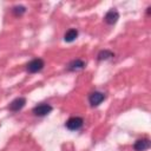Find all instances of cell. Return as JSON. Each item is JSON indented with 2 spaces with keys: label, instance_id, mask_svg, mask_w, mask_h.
<instances>
[{
  "label": "cell",
  "instance_id": "cell-1",
  "mask_svg": "<svg viewBox=\"0 0 151 151\" xmlns=\"http://www.w3.org/2000/svg\"><path fill=\"white\" fill-rule=\"evenodd\" d=\"M83 124H84L83 118H80V117H71V118L66 122V127H67L68 130L74 131V130L80 129V127L83 126Z\"/></svg>",
  "mask_w": 151,
  "mask_h": 151
},
{
  "label": "cell",
  "instance_id": "cell-2",
  "mask_svg": "<svg viewBox=\"0 0 151 151\" xmlns=\"http://www.w3.org/2000/svg\"><path fill=\"white\" fill-rule=\"evenodd\" d=\"M42 67H44V61H42V59H39V58L33 59L27 64V71L31 73L39 72L40 70H42Z\"/></svg>",
  "mask_w": 151,
  "mask_h": 151
},
{
  "label": "cell",
  "instance_id": "cell-3",
  "mask_svg": "<svg viewBox=\"0 0 151 151\" xmlns=\"http://www.w3.org/2000/svg\"><path fill=\"white\" fill-rule=\"evenodd\" d=\"M52 111V106L50 104H39L37 105L34 109H33V113L35 116H39V117H42V116H46L50 112Z\"/></svg>",
  "mask_w": 151,
  "mask_h": 151
},
{
  "label": "cell",
  "instance_id": "cell-4",
  "mask_svg": "<svg viewBox=\"0 0 151 151\" xmlns=\"http://www.w3.org/2000/svg\"><path fill=\"white\" fill-rule=\"evenodd\" d=\"M26 104V99L24 97H19V98H15L11 104H9V110L11 111H19L21 110Z\"/></svg>",
  "mask_w": 151,
  "mask_h": 151
},
{
  "label": "cell",
  "instance_id": "cell-5",
  "mask_svg": "<svg viewBox=\"0 0 151 151\" xmlns=\"http://www.w3.org/2000/svg\"><path fill=\"white\" fill-rule=\"evenodd\" d=\"M104 99H105V94H104V93H101V92H93V93H91V96H90V104H91L92 106H97V105H99Z\"/></svg>",
  "mask_w": 151,
  "mask_h": 151
},
{
  "label": "cell",
  "instance_id": "cell-6",
  "mask_svg": "<svg viewBox=\"0 0 151 151\" xmlns=\"http://www.w3.org/2000/svg\"><path fill=\"white\" fill-rule=\"evenodd\" d=\"M133 147H134L136 151H145L146 149L150 147V140H149L147 138L139 139V140H137V142L134 143Z\"/></svg>",
  "mask_w": 151,
  "mask_h": 151
},
{
  "label": "cell",
  "instance_id": "cell-7",
  "mask_svg": "<svg viewBox=\"0 0 151 151\" xmlns=\"http://www.w3.org/2000/svg\"><path fill=\"white\" fill-rule=\"evenodd\" d=\"M118 18H119L118 12L111 9V11H109V12L106 13V15H105V21H106L107 24H110V25H113V24L118 20Z\"/></svg>",
  "mask_w": 151,
  "mask_h": 151
},
{
  "label": "cell",
  "instance_id": "cell-8",
  "mask_svg": "<svg viewBox=\"0 0 151 151\" xmlns=\"http://www.w3.org/2000/svg\"><path fill=\"white\" fill-rule=\"evenodd\" d=\"M85 66V63L80 59H77V60H73L70 65H68V70L71 71H77V70H80V68H84Z\"/></svg>",
  "mask_w": 151,
  "mask_h": 151
},
{
  "label": "cell",
  "instance_id": "cell-9",
  "mask_svg": "<svg viewBox=\"0 0 151 151\" xmlns=\"http://www.w3.org/2000/svg\"><path fill=\"white\" fill-rule=\"evenodd\" d=\"M77 35H78V32H77V29H74V28H71V29H68V31L65 33V37H64V39H65V41H67V42H71V41H73V40L77 38Z\"/></svg>",
  "mask_w": 151,
  "mask_h": 151
},
{
  "label": "cell",
  "instance_id": "cell-10",
  "mask_svg": "<svg viewBox=\"0 0 151 151\" xmlns=\"http://www.w3.org/2000/svg\"><path fill=\"white\" fill-rule=\"evenodd\" d=\"M110 57H113V53L112 52H110V51H101L99 54H98V59L99 60H103V59H107V58H110Z\"/></svg>",
  "mask_w": 151,
  "mask_h": 151
},
{
  "label": "cell",
  "instance_id": "cell-11",
  "mask_svg": "<svg viewBox=\"0 0 151 151\" xmlns=\"http://www.w3.org/2000/svg\"><path fill=\"white\" fill-rule=\"evenodd\" d=\"M25 7L24 6H17V7H14V9H13V12H14V14H17V15H21L22 13H25Z\"/></svg>",
  "mask_w": 151,
  "mask_h": 151
}]
</instances>
